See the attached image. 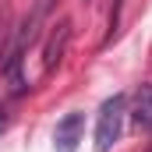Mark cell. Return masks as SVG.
<instances>
[{
    "instance_id": "3957f363",
    "label": "cell",
    "mask_w": 152,
    "mask_h": 152,
    "mask_svg": "<svg viewBox=\"0 0 152 152\" xmlns=\"http://www.w3.org/2000/svg\"><path fill=\"white\" fill-rule=\"evenodd\" d=\"M67 42H71V21H60V25L53 28L50 42H46V53H42V71H46V75H50V71L60 64V57H64Z\"/></svg>"
},
{
    "instance_id": "6da1fadb",
    "label": "cell",
    "mask_w": 152,
    "mask_h": 152,
    "mask_svg": "<svg viewBox=\"0 0 152 152\" xmlns=\"http://www.w3.org/2000/svg\"><path fill=\"white\" fill-rule=\"evenodd\" d=\"M124 113H127V99L113 96L99 106V120H96V152H110L124 134Z\"/></svg>"
},
{
    "instance_id": "5b68a950",
    "label": "cell",
    "mask_w": 152,
    "mask_h": 152,
    "mask_svg": "<svg viewBox=\"0 0 152 152\" xmlns=\"http://www.w3.org/2000/svg\"><path fill=\"white\" fill-rule=\"evenodd\" d=\"M4 127H7V113L0 110V131H4Z\"/></svg>"
},
{
    "instance_id": "7a4b0ae2",
    "label": "cell",
    "mask_w": 152,
    "mask_h": 152,
    "mask_svg": "<svg viewBox=\"0 0 152 152\" xmlns=\"http://www.w3.org/2000/svg\"><path fill=\"white\" fill-rule=\"evenodd\" d=\"M81 134H85V113H67L57 120V131H53V149L57 152H78L81 145Z\"/></svg>"
},
{
    "instance_id": "277c9868",
    "label": "cell",
    "mask_w": 152,
    "mask_h": 152,
    "mask_svg": "<svg viewBox=\"0 0 152 152\" xmlns=\"http://www.w3.org/2000/svg\"><path fill=\"white\" fill-rule=\"evenodd\" d=\"M131 120H134L142 131H152V81L138 85L134 103H131Z\"/></svg>"
}]
</instances>
